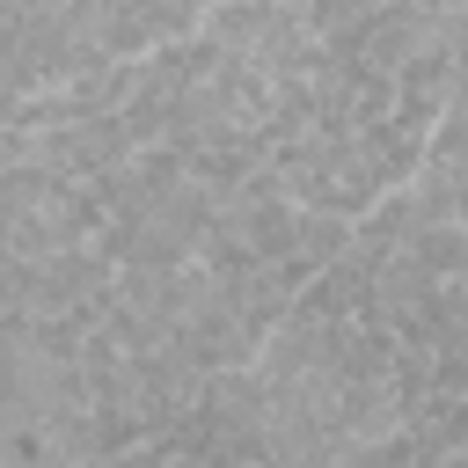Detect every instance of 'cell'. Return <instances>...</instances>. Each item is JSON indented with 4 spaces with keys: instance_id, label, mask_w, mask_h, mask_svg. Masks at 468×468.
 I'll return each instance as SVG.
<instances>
[{
    "instance_id": "52a82bcc",
    "label": "cell",
    "mask_w": 468,
    "mask_h": 468,
    "mask_svg": "<svg viewBox=\"0 0 468 468\" xmlns=\"http://www.w3.org/2000/svg\"><path fill=\"white\" fill-rule=\"evenodd\" d=\"M410 256H417L439 285H468V227H417Z\"/></svg>"
},
{
    "instance_id": "ba28073f",
    "label": "cell",
    "mask_w": 468,
    "mask_h": 468,
    "mask_svg": "<svg viewBox=\"0 0 468 468\" xmlns=\"http://www.w3.org/2000/svg\"><path fill=\"white\" fill-rule=\"evenodd\" d=\"M351 219H329V212H300V263H314V271H336L344 256H351Z\"/></svg>"
},
{
    "instance_id": "277c9868",
    "label": "cell",
    "mask_w": 468,
    "mask_h": 468,
    "mask_svg": "<svg viewBox=\"0 0 468 468\" xmlns=\"http://www.w3.org/2000/svg\"><path fill=\"white\" fill-rule=\"evenodd\" d=\"M410 205H417V227H468V95L424 139V168L410 183Z\"/></svg>"
},
{
    "instance_id": "6da1fadb",
    "label": "cell",
    "mask_w": 468,
    "mask_h": 468,
    "mask_svg": "<svg viewBox=\"0 0 468 468\" xmlns=\"http://www.w3.org/2000/svg\"><path fill=\"white\" fill-rule=\"evenodd\" d=\"M117 58L95 37V0H0V110L66 95Z\"/></svg>"
},
{
    "instance_id": "8fae6325",
    "label": "cell",
    "mask_w": 468,
    "mask_h": 468,
    "mask_svg": "<svg viewBox=\"0 0 468 468\" xmlns=\"http://www.w3.org/2000/svg\"><path fill=\"white\" fill-rule=\"evenodd\" d=\"M176 468H212V461H176Z\"/></svg>"
},
{
    "instance_id": "7a4b0ae2",
    "label": "cell",
    "mask_w": 468,
    "mask_h": 468,
    "mask_svg": "<svg viewBox=\"0 0 468 468\" xmlns=\"http://www.w3.org/2000/svg\"><path fill=\"white\" fill-rule=\"evenodd\" d=\"M117 292L102 249H66L51 263H0V314H80Z\"/></svg>"
},
{
    "instance_id": "9c48e42d",
    "label": "cell",
    "mask_w": 468,
    "mask_h": 468,
    "mask_svg": "<svg viewBox=\"0 0 468 468\" xmlns=\"http://www.w3.org/2000/svg\"><path fill=\"white\" fill-rule=\"evenodd\" d=\"M351 468H424V461H417L410 431H395V439H373V446H358V453H351Z\"/></svg>"
},
{
    "instance_id": "8992f818",
    "label": "cell",
    "mask_w": 468,
    "mask_h": 468,
    "mask_svg": "<svg viewBox=\"0 0 468 468\" xmlns=\"http://www.w3.org/2000/svg\"><path fill=\"white\" fill-rule=\"evenodd\" d=\"M395 344H417V351H431V358H468V285H439L431 307H424Z\"/></svg>"
},
{
    "instance_id": "3957f363",
    "label": "cell",
    "mask_w": 468,
    "mask_h": 468,
    "mask_svg": "<svg viewBox=\"0 0 468 468\" xmlns=\"http://www.w3.org/2000/svg\"><path fill=\"white\" fill-rule=\"evenodd\" d=\"M197 29H205L197 0H95V37L117 66H146L154 51H168Z\"/></svg>"
},
{
    "instance_id": "5b68a950",
    "label": "cell",
    "mask_w": 468,
    "mask_h": 468,
    "mask_svg": "<svg viewBox=\"0 0 468 468\" xmlns=\"http://www.w3.org/2000/svg\"><path fill=\"white\" fill-rule=\"evenodd\" d=\"M402 431H410V446H417V461H424V468L461 461V453H468V395H431Z\"/></svg>"
},
{
    "instance_id": "30bf717a",
    "label": "cell",
    "mask_w": 468,
    "mask_h": 468,
    "mask_svg": "<svg viewBox=\"0 0 468 468\" xmlns=\"http://www.w3.org/2000/svg\"><path fill=\"white\" fill-rule=\"evenodd\" d=\"M314 468H351V461H314Z\"/></svg>"
}]
</instances>
